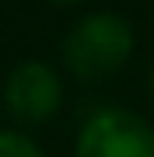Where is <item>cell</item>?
Returning a JSON list of instances; mask_svg holds the SVG:
<instances>
[{
  "instance_id": "6da1fadb",
  "label": "cell",
  "mask_w": 154,
  "mask_h": 157,
  "mask_svg": "<svg viewBox=\"0 0 154 157\" xmlns=\"http://www.w3.org/2000/svg\"><path fill=\"white\" fill-rule=\"evenodd\" d=\"M133 56V28L112 11L84 14L63 39V67L84 84L119 73Z\"/></svg>"
},
{
  "instance_id": "7a4b0ae2",
  "label": "cell",
  "mask_w": 154,
  "mask_h": 157,
  "mask_svg": "<svg viewBox=\"0 0 154 157\" xmlns=\"http://www.w3.org/2000/svg\"><path fill=\"white\" fill-rule=\"evenodd\" d=\"M74 157H154V126L130 108H98L81 126Z\"/></svg>"
},
{
  "instance_id": "3957f363",
  "label": "cell",
  "mask_w": 154,
  "mask_h": 157,
  "mask_svg": "<svg viewBox=\"0 0 154 157\" xmlns=\"http://www.w3.org/2000/svg\"><path fill=\"white\" fill-rule=\"evenodd\" d=\"M63 105V80L42 59H21L4 80V108L18 126H42Z\"/></svg>"
},
{
  "instance_id": "277c9868",
  "label": "cell",
  "mask_w": 154,
  "mask_h": 157,
  "mask_svg": "<svg viewBox=\"0 0 154 157\" xmlns=\"http://www.w3.org/2000/svg\"><path fill=\"white\" fill-rule=\"evenodd\" d=\"M0 157H46L42 147L21 129H0Z\"/></svg>"
},
{
  "instance_id": "5b68a950",
  "label": "cell",
  "mask_w": 154,
  "mask_h": 157,
  "mask_svg": "<svg viewBox=\"0 0 154 157\" xmlns=\"http://www.w3.org/2000/svg\"><path fill=\"white\" fill-rule=\"evenodd\" d=\"M46 4H60V7H70V4H81V0H46Z\"/></svg>"
},
{
  "instance_id": "8992f818",
  "label": "cell",
  "mask_w": 154,
  "mask_h": 157,
  "mask_svg": "<svg viewBox=\"0 0 154 157\" xmlns=\"http://www.w3.org/2000/svg\"><path fill=\"white\" fill-rule=\"evenodd\" d=\"M151 98H154V70H151Z\"/></svg>"
}]
</instances>
